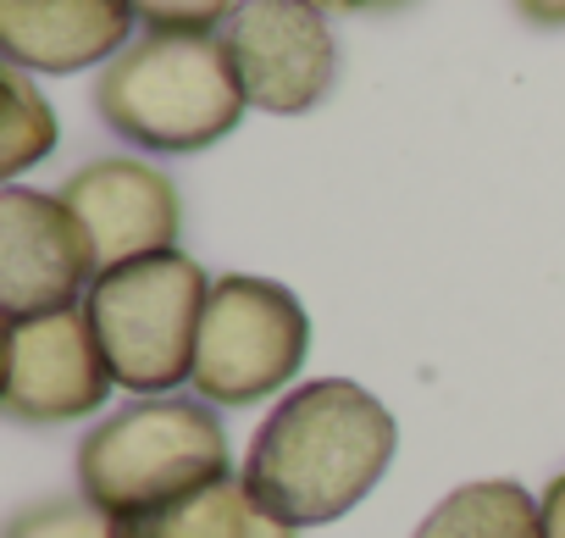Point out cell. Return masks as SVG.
<instances>
[{
	"mask_svg": "<svg viewBox=\"0 0 565 538\" xmlns=\"http://www.w3.org/2000/svg\"><path fill=\"white\" fill-rule=\"evenodd\" d=\"M95 278V244L62 194H40L23 183L0 189V306L12 323L84 306Z\"/></svg>",
	"mask_w": 565,
	"mask_h": 538,
	"instance_id": "obj_7",
	"label": "cell"
},
{
	"mask_svg": "<svg viewBox=\"0 0 565 538\" xmlns=\"http://www.w3.org/2000/svg\"><path fill=\"white\" fill-rule=\"evenodd\" d=\"M311 7H322V12H350V0H311Z\"/></svg>",
	"mask_w": 565,
	"mask_h": 538,
	"instance_id": "obj_19",
	"label": "cell"
},
{
	"mask_svg": "<svg viewBox=\"0 0 565 538\" xmlns=\"http://www.w3.org/2000/svg\"><path fill=\"white\" fill-rule=\"evenodd\" d=\"M532 29H565V0H510Z\"/></svg>",
	"mask_w": 565,
	"mask_h": 538,
	"instance_id": "obj_16",
	"label": "cell"
},
{
	"mask_svg": "<svg viewBox=\"0 0 565 538\" xmlns=\"http://www.w3.org/2000/svg\"><path fill=\"white\" fill-rule=\"evenodd\" d=\"M211 278L183 250L117 261L89 284L84 312L106 350L111 383L128 394H178L194 378Z\"/></svg>",
	"mask_w": 565,
	"mask_h": 538,
	"instance_id": "obj_4",
	"label": "cell"
},
{
	"mask_svg": "<svg viewBox=\"0 0 565 538\" xmlns=\"http://www.w3.org/2000/svg\"><path fill=\"white\" fill-rule=\"evenodd\" d=\"M394 450L399 428L372 389L350 378H311L255 428L244 483L289 527H328L383 483Z\"/></svg>",
	"mask_w": 565,
	"mask_h": 538,
	"instance_id": "obj_1",
	"label": "cell"
},
{
	"mask_svg": "<svg viewBox=\"0 0 565 538\" xmlns=\"http://www.w3.org/2000/svg\"><path fill=\"white\" fill-rule=\"evenodd\" d=\"M111 389L117 383H111L106 350H100L84 306L12 323V334H7V394H0L12 422L67 428V422H84L89 411H100Z\"/></svg>",
	"mask_w": 565,
	"mask_h": 538,
	"instance_id": "obj_8",
	"label": "cell"
},
{
	"mask_svg": "<svg viewBox=\"0 0 565 538\" xmlns=\"http://www.w3.org/2000/svg\"><path fill=\"white\" fill-rule=\"evenodd\" d=\"M134 0H0V51L23 73H84L134 45Z\"/></svg>",
	"mask_w": 565,
	"mask_h": 538,
	"instance_id": "obj_10",
	"label": "cell"
},
{
	"mask_svg": "<svg viewBox=\"0 0 565 538\" xmlns=\"http://www.w3.org/2000/svg\"><path fill=\"white\" fill-rule=\"evenodd\" d=\"M7 538H122V532L84 494H51V499L18 510L12 527H7Z\"/></svg>",
	"mask_w": 565,
	"mask_h": 538,
	"instance_id": "obj_14",
	"label": "cell"
},
{
	"mask_svg": "<svg viewBox=\"0 0 565 538\" xmlns=\"http://www.w3.org/2000/svg\"><path fill=\"white\" fill-rule=\"evenodd\" d=\"M122 538H295L300 527H289L282 516H271L244 477H222L205 483L194 494H183L178 505L139 516V521H117Z\"/></svg>",
	"mask_w": 565,
	"mask_h": 538,
	"instance_id": "obj_11",
	"label": "cell"
},
{
	"mask_svg": "<svg viewBox=\"0 0 565 538\" xmlns=\"http://www.w3.org/2000/svg\"><path fill=\"white\" fill-rule=\"evenodd\" d=\"M233 477L222 416L189 394H145L78 444V494L111 521H139Z\"/></svg>",
	"mask_w": 565,
	"mask_h": 538,
	"instance_id": "obj_3",
	"label": "cell"
},
{
	"mask_svg": "<svg viewBox=\"0 0 565 538\" xmlns=\"http://www.w3.org/2000/svg\"><path fill=\"white\" fill-rule=\"evenodd\" d=\"M0 84H7V117H0V172L18 178V172H29L34 161H45L62 134H56L51 101L34 89V78H29L23 67L7 62Z\"/></svg>",
	"mask_w": 565,
	"mask_h": 538,
	"instance_id": "obj_13",
	"label": "cell"
},
{
	"mask_svg": "<svg viewBox=\"0 0 565 538\" xmlns=\"http://www.w3.org/2000/svg\"><path fill=\"white\" fill-rule=\"evenodd\" d=\"M62 200L84 222L100 273L117 261H134V255L178 250L183 200H178V183L167 172H156L150 161L100 156L62 183Z\"/></svg>",
	"mask_w": 565,
	"mask_h": 538,
	"instance_id": "obj_9",
	"label": "cell"
},
{
	"mask_svg": "<svg viewBox=\"0 0 565 538\" xmlns=\"http://www.w3.org/2000/svg\"><path fill=\"white\" fill-rule=\"evenodd\" d=\"M306 356H311V317L295 300V289L255 273H227L211 284L189 389L205 405H255L289 389Z\"/></svg>",
	"mask_w": 565,
	"mask_h": 538,
	"instance_id": "obj_5",
	"label": "cell"
},
{
	"mask_svg": "<svg viewBox=\"0 0 565 538\" xmlns=\"http://www.w3.org/2000/svg\"><path fill=\"white\" fill-rule=\"evenodd\" d=\"M411 538H543V499L515 477H477L449 488Z\"/></svg>",
	"mask_w": 565,
	"mask_h": 538,
	"instance_id": "obj_12",
	"label": "cell"
},
{
	"mask_svg": "<svg viewBox=\"0 0 565 538\" xmlns=\"http://www.w3.org/2000/svg\"><path fill=\"white\" fill-rule=\"evenodd\" d=\"M150 34H216L238 12V0H134Z\"/></svg>",
	"mask_w": 565,
	"mask_h": 538,
	"instance_id": "obj_15",
	"label": "cell"
},
{
	"mask_svg": "<svg viewBox=\"0 0 565 538\" xmlns=\"http://www.w3.org/2000/svg\"><path fill=\"white\" fill-rule=\"evenodd\" d=\"M244 89L222 34H145L95 84L100 123L156 156H194L244 117Z\"/></svg>",
	"mask_w": 565,
	"mask_h": 538,
	"instance_id": "obj_2",
	"label": "cell"
},
{
	"mask_svg": "<svg viewBox=\"0 0 565 538\" xmlns=\"http://www.w3.org/2000/svg\"><path fill=\"white\" fill-rule=\"evenodd\" d=\"M388 7H405V0H350V12H388Z\"/></svg>",
	"mask_w": 565,
	"mask_h": 538,
	"instance_id": "obj_18",
	"label": "cell"
},
{
	"mask_svg": "<svg viewBox=\"0 0 565 538\" xmlns=\"http://www.w3.org/2000/svg\"><path fill=\"white\" fill-rule=\"evenodd\" d=\"M543 538H565V472L543 488Z\"/></svg>",
	"mask_w": 565,
	"mask_h": 538,
	"instance_id": "obj_17",
	"label": "cell"
},
{
	"mask_svg": "<svg viewBox=\"0 0 565 538\" xmlns=\"http://www.w3.org/2000/svg\"><path fill=\"white\" fill-rule=\"evenodd\" d=\"M222 45L244 101L271 117H300L322 106L339 73L328 12L311 0H238V12L222 29Z\"/></svg>",
	"mask_w": 565,
	"mask_h": 538,
	"instance_id": "obj_6",
	"label": "cell"
}]
</instances>
